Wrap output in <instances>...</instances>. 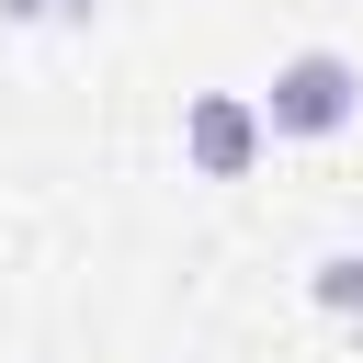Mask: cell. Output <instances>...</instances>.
I'll return each instance as SVG.
<instances>
[{"instance_id": "obj_1", "label": "cell", "mask_w": 363, "mask_h": 363, "mask_svg": "<svg viewBox=\"0 0 363 363\" xmlns=\"http://www.w3.org/2000/svg\"><path fill=\"white\" fill-rule=\"evenodd\" d=\"M352 113H363V68H352V57H329V45L284 57V68H272V91H261V125H272V136H340Z\"/></svg>"}, {"instance_id": "obj_2", "label": "cell", "mask_w": 363, "mask_h": 363, "mask_svg": "<svg viewBox=\"0 0 363 363\" xmlns=\"http://www.w3.org/2000/svg\"><path fill=\"white\" fill-rule=\"evenodd\" d=\"M261 136H272V125H261V102H238V91H204V102L182 113V147H193L204 182H238V170L261 159Z\"/></svg>"}, {"instance_id": "obj_3", "label": "cell", "mask_w": 363, "mask_h": 363, "mask_svg": "<svg viewBox=\"0 0 363 363\" xmlns=\"http://www.w3.org/2000/svg\"><path fill=\"white\" fill-rule=\"evenodd\" d=\"M318 306H340V318L363 306V261H352V250H340V261H318Z\"/></svg>"}, {"instance_id": "obj_4", "label": "cell", "mask_w": 363, "mask_h": 363, "mask_svg": "<svg viewBox=\"0 0 363 363\" xmlns=\"http://www.w3.org/2000/svg\"><path fill=\"white\" fill-rule=\"evenodd\" d=\"M0 11H11V23H79L91 0H0Z\"/></svg>"}, {"instance_id": "obj_5", "label": "cell", "mask_w": 363, "mask_h": 363, "mask_svg": "<svg viewBox=\"0 0 363 363\" xmlns=\"http://www.w3.org/2000/svg\"><path fill=\"white\" fill-rule=\"evenodd\" d=\"M352 261H363V250H352Z\"/></svg>"}]
</instances>
